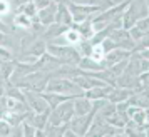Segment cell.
Instances as JSON below:
<instances>
[{
	"label": "cell",
	"mask_w": 149,
	"mask_h": 137,
	"mask_svg": "<svg viewBox=\"0 0 149 137\" xmlns=\"http://www.w3.org/2000/svg\"><path fill=\"white\" fill-rule=\"evenodd\" d=\"M10 12V2L8 0H0V17H5Z\"/></svg>",
	"instance_id": "cell-29"
},
{
	"label": "cell",
	"mask_w": 149,
	"mask_h": 137,
	"mask_svg": "<svg viewBox=\"0 0 149 137\" xmlns=\"http://www.w3.org/2000/svg\"><path fill=\"white\" fill-rule=\"evenodd\" d=\"M146 2H148V7H149V0H146Z\"/></svg>",
	"instance_id": "cell-38"
},
{
	"label": "cell",
	"mask_w": 149,
	"mask_h": 137,
	"mask_svg": "<svg viewBox=\"0 0 149 137\" xmlns=\"http://www.w3.org/2000/svg\"><path fill=\"white\" fill-rule=\"evenodd\" d=\"M109 35L117 44V47L127 48V50H134L136 48V42L131 39V34H129V30H126V28H112Z\"/></svg>",
	"instance_id": "cell-6"
},
{
	"label": "cell",
	"mask_w": 149,
	"mask_h": 137,
	"mask_svg": "<svg viewBox=\"0 0 149 137\" xmlns=\"http://www.w3.org/2000/svg\"><path fill=\"white\" fill-rule=\"evenodd\" d=\"M74 116H75L74 114V99H69V100H64L59 105H55L54 109L50 110L47 124H50V125H62V124H67Z\"/></svg>",
	"instance_id": "cell-2"
},
{
	"label": "cell",
	"mask_w": 149,
	"mask_h": 137,
	"mask_svg": "<svg viewBox=\"0 0 149 137\" xmlns=\"http://www.w3.org/2000/svg\"><path fill=\"white\" fill-rule=\"evenodd\" d=\"M0 32H3V34H5V32H7V27H5V25H3V24H2V22H0Z\"/></svg>",
	"instance_id": "cell-35"
},
{
	"label": "cell",
	"mask_w": 149,
	"mask_h": 137,
	"mask_svg": "<svg viewBox=\"0 0 149 137\" xmlns=\"http://www.w3.org/2000/svg\"><path fill=\"white\" fill-rule=\"evenodd\" d=\"M32 2L35 3V7H37L39 10H40V8L47 7V5L50 3V2H52V0H32Z\"/></svg>",
	"instance_id": "cell-31"
},
{
	"label": "cell",
	"mask_w": 149,
	"mask_h": 137,
	"mask_svg": "<svg viewBox=\"0 0 149 137\" xmlns=\"http://www.w3.org/2000/svg\"><path fill=\"white\" fill-rule=\"evenodd\" d=\"M5 95H8V97H14V99H19V100H24L25 102V94L22 92L19 87H7V90H5Z\"/></svg>",
	"instance_id": "cell-25"
},
{
	"label": "cell",
	"mask_w": 149,
	"mask_h": 137,
	"mask_svg": "<svg viewBox=\"0 0 149 137\" xmlns=\"http://www.w3.org/2000/svg\"><path fill=\"white\" fill-rule=\"evenodd\" d=\"M14 70H15V64L12 60H0V79H3L5 82L10 80Z\"/></svg>",
	"instance_id": "cell-18"
},
{
	"label": "cell",
	"mask_w": 149,
	"mask_h": 137,
	"mask_svg": "<svg viewBox=\"0 0 149 137\" xmlns=\"http://www.w3.org/2000/svg\"><path fill=\"white\" fill-rule=\"evenodd\" d=\"M146 124H149V107L146 109Z\"/></svg>",
	"instance_id": "cell-37"
},
{
	"label": "cell",
	"mask_w": 149,
	"mask_h": 137,
	"mask_svg": "<svg viewBox=\"0 0 149 137\" xmlns=\"http://www.w3.org/2000/svg\"><path fill=\"white\" fill-rule=\"evenodd\" d=\"M139 57H142V59H146V60H149V48L139 50Z\"/></svg>",
	"instance_id": "cell-34"
},
{
	"label": "cell",
	"mask_w": 149,
	"mask_h": 137,
	"mask_svg": "<svg viewBox=\"0 0 149 137\" xmlns=\"http://www.w3.org/2000/svg\"><path fill=\"white\" fill-rule=\"evenodd\" d=\"M127 117H129V120H132L139 127H144L146 125V109H142L139 105H129Z\"/></svg>",
	"instance_id": "cell-10"
},
{
	"label": "cell",
	"mask_w": 149,
	"mask_h": 137,
	"mask_svg": "<svg viewBox=\"0 0 149 137\" xmlns=\"http://www.w3.org/2000/svg\"><path fill=\"white\" fill-rule=\"evenodd\" d=\"M79 68L81 70H94V72H97V70H102L104 68V64H99V62H94L91 57H87V55H84V57H81V60H79Z\"/></svg>",
	"instance_id": "cell-16"
},
{
	"label": "cell",
	"mask_w": 149,
	"mask_h": 137,
	"mask_svg": "<svg viewBox=\"0 0 149 137\" xmlns=\"http://www.w3.org/2000/svg\"><path fill=\"white\" fill-rule=\"evenodd\" d=\"M87 57H91L94 62L102 64V62H104V57H106V50H104V47H102V44L92 45V50H91V54H89Z\"/></svg>",
	"instance_id": "cell-20"
},
{
	"label": "cell",
	"mask_w": 149,
	"mask_h": 137,
	"mask_svg": "<svg viewBox=\"0 0 149 137\" xmlns=\"http://www.w3.org/2000/svg\"><path fill=\"white\" fill-rule=\"evenodd\" d=\"M69 2L77 5H97V0H69Z\"/></svg>",
	"instance_id": "cell-30"
},
{
	"label": "cell",
	"mask_w": 149,
	"mask_h": 137,
	"mask_svg": "<svg viewBox=\"0 0 149 137\" xmlns=\"http://www.w3.org/2000/svg\"><path fill=\"white\" fill-rule=\"evenodd\" d=\"M45 52H47V44L44 40H34V44H30L27 47V54L35 55V57H39V59H40Z\"/></svg>",
	"instance_id": "cell-17"
},
{
	"label": "cell",
	"mask_w": 149,
	"mask_h": 137,
	"mask_svg": "<svg viewBox=\"0 0 149 137\" xmlns=\"http://www.w3.org/2000/svg\"><path fill=\"white\" fill-rule=\"evenodd\" d=\"M47 54H50L55 59H59L62 64H79V60H81V52L77 48H74V45H55V44H49Z\"/></svg>",
	"instance_id": "cell-3"
},
{
	"label": "cell",
	"mask_w": 149,
	"mask_h": 137,
	"mask_svg": "<svg viewBox=\"0 0 149 137\" xmlns=\"http://www.w3.org/2000/svg\"><path fill=\"white\" fill-rule=\"evenodd\" d=\"M77 30H79V34L82 35V39L84 40H91L92 37H94V27H92V19H87V20L81 22V24H72Z\"/></svg>",
	"instance_id": "cell-14"
},
{
	"label": "cell",
	"mask_w": 149,
	"mask_h": 137,
	"mask_svg": "<svg viewBox=\"0 0 149 137\" xmlns=\"http://www.w3.org/2000/svg\"><path fill=\"white\" fill-rule=\"evenodd\" d=\"M5 42V35H3V32H0V45Z\"/></svg>",
	"instance_id": "cell-36"
},
{
	"label": "cell",
	"mask_w": 149,
	"mask_h": 137,
	"mask_svg": "<svg viewBox=\"0 0 149 137\" xmlns=\"http://www.w3.org/2000/svg\"><path fill=\"white\" fill-rule=\"evenodd\" d=\"M62 39H64V44L65 45H77V44H81L84 39H82V35L79 34V30L75 27H69L64 34H62Z\"/></svg>",
	"instance_id": "cell-15"
},
{
	"label": "cell",
	"mask_w": 149,
	"mask_h": 137,
	"mask_svg": "<svg viewBox=\"0 0 149 137\" xmlns=\"http://www.w3.org/2000/svg\"><path fill=\"white\" fill-rule=\"evenodd\" d=\"M14 134V125L8 124L5 119H0V136H12Z\"/></svg>",
	"instance_id": "cell-26"
},
{
	"label": "cell",
	"mask_w": 149,
	"mask_h": 137,
	"mask_svg": "<svg viewBox=\"0 0 149 137\" xmlns=\"http://www.w3.org/2000/svg\"><path fill=\"white\" fill-rule=\"evenodd\" d=\"M10 2H12V3H14L15 7L19 8V7H22L24 3H27V2H30V0H10Z\"/></svg>",
	"instance_id": "cell-33"
},
{
	"label": "cell",
	"mask_w": 149,
	"mask_h": 137,
	"mask_svg": "<svg viewBox=\"0 0 149 137\" xmlns=\"http://www.w3.org/2000/svg\"><path fill=\"white\" fill-rule=\"evenodd\" d=\"M134 92L132 89H124V87H119V89H112L109 92L107 95V100L112 104H119V102H124V100H129V97L132 95Z\"/></svg>",
	"instance_id": "cell-13"
},
{
	"label": "cell",
	"mask_w": 149,
	"mask_h": 137,
	"mask_svg": "<svg viewBox=\"0 0 149 137\" xmlns=\"http://www.w3.org/2000/svg\"><path fill=\"white\" fill-rule=\"evenodd\" d=\"M127 64H129V59H124V60L121 62H117V64H114V65H111V67H107L111 72H112V75L117 79V77L121 75L122 72L126 70V67H127Z\"/></svg>",
	"instance_id": "cell-23"
},
{
	"label": "cell",
	"mask_w": 149,
	"mask_h": 137,
	"mask_svg": "<svg viewBox=\"0 0 149 137\" xmlns=\"http://www.w3.org/2000/svg\"><path fill=\"white\" fill-rule=\"evenodd\" d=\"M55 24H61V25H65V27H72V14H70V10H69L67 3H64L61 2L59 5H57V14H55Z\"/></svg>",
	"instance_id": "cell-9"
},
{
	"label": "cell",
	"mask_w": 149,
	"mask_h": 137,
	"mask_svg": "<svg viewBox=\"0 0 149 137\" xmlns=\"http://www.w3.org/2000/svg\"><path fill=\"white\" fill-rule=\"evenodd\" d=\"M14 27L29 30V28H32V19H30L29 15H25L24 12H19L14 19Z\"/></svg>",
	"instance_id": "cell-19"
},
{
	"label": "cell",
	"mask_w": 149,
	"mask_h": 137,
	"mask_svg": "<svg viewBox=\"0 0 149 137\" xmlns=\"http://www.w3.org/2000/svg\"><path fill=\"white\" fill-rule=\"evenodd\" d=\"M19 12H24L25 15H29L30 19H34V17H37V12H39V8L35 7V3L30 0V2H27V3H24L22 7L17 8Z\"/></svg>",
	"instance_id": "cell-22"
},
{
	"label": "cell",
	"mask_w": 149,
	"mask_h": 137,
	"mask_svg": "<svg viewBox=\"0 0 149 137\" xmlns=\"http://www.w3.org/2000/svg\"><path fill=\"white\" fill-rule=\"evenodd\" d=\"M92 110V100L84 95H79L74 99V114L75 116H86Z\"/></svg>",
	"instance_id": "cell-12"
},
{
	"label": "cell",
	"mask_w": 149,
	"mask_h": 137,
	"mask_svg": "<svg viewBox=\"0 0 149 137\" xmlns=\"http://www.w3.org/2000/svg\"><path fill=\"white\" fill-rule=\"evenodd\" d=\"M67 28L69 27H65V25H61V24H55V22H54L52 25H49L45 35H47V37H59V35H62Z\"/></svg>",
	"instance_id": "cell-21"
},
{
	"label": "cell",
	"mask_w": 149,
	"mask_h": 137,
	"mask_svg": "<svg viewBox=\"0 0 149 137\" xmlns=\"http://www.w3.org/2000/svg\"><path fill=\"white\" fill-rule=\"evenodd\" d=\"M129 57H131V50L116 47V48L109 50L107 54H106V57H104V62H106V64H104V65H106V67H111V65H114V64L124 60V59H129Z\"/></svg>",
	"instance_id": "cell-8"
},
{
	"label": "cell",
	"mask_w": 149,
	"mask_h": 137,
	"mask_svg": "<svg viewBox=\"0 0 149 137\" xmlns=\"http://www.w3.org/2000/svg\"><path fill=\"white\" fill-rule=\"evenodd\" d=\"M137 80H139V87H141V89H144L146 85H149V70L139 74V75H137Z\"/></svg>",
	"instance_id": "cell-28"
},
{
	"label": "cell",
	"mask_w": 149,
	"mask_h": 137,
	"mask_svg": "<svg viewBox=\"0 0 149 137\" xmlns=\"http://www.w3.org/2000/svg\"><path fill=\"white\" fill-rule=\"evenodd\" d=\"M67 3V2H65ZM69 10H70V14H72V20L74 24H81V22L87 20L91 19L94 14L97 12H102V8L99 5H77V3H67Z\"/></svg>",
	"instance_id": "cell-4"
},
{
	"label": "cell",
	"mask_w": 149,
	"mask_h": 137,
	"mask_svg": "<svg viewBox=\"0 0 149 137\" xmlns=\"http://www.w3.org/2000/svg\"><path fill=\"white\" fill-rule=\"evenodd\" d=\"M111 90H112L111 85H99V87H91V89L84 90L82 95L91 99V100H99V99H107Z\"/></svg>",
	"instance_id": "cell-11"
},
{
	"label": "cell",
	"mask_w": 149,
	"mask_h": 137,
	"mask_svg": "<svg viewBox=\"0 0 149 137\" xmlns=\"http://www.w3.org/2000/svg\"><path fill=\"white\" fill-rule=\"evenodd\" d=\"M25 94V102H27L29 109L34 110V112H37V114H40V112H44V110L50 109V105H49V102L42 97L40 92H35V90H27V92H24Z\"/></svg>",
	"instance_id": "cell-5"
},
{
	"label": "cell",
	"mask_w": 149,
	"mask_h": 137,
	"mask_svg": "<svg viewBox=\"0 0 149 137\" xmlns=\"http://www.w3.org/2000/svg\"><path fill=\"white\" fill-rule=\"evenodd\" d=\"M20 129H22V136H27V137L35 136V132H37V127H35L34 124H30L29 120H22Z\"/></svg>",
	"instance_id": "cell-24"
},
{
	"label": "cell",
	"mask_w": 149,
	"mask_h": 137,
	"mask_svg": "<svg viewBox=\"0 0 149 137\" xmlns=\"http://www.w3.org/2000/svg\"><path fill=\"white\" fill-rule=\"evenodd\" d=\"M57 2H50L47 7H44V8H40L39 12H37V20H39V24H40L42 27H49V25H52L55 22V14H57Z\"/></svg>",
	"instance_id": "cell-7"
},
{
	"label": "cell",
	"mask_w": 149,
	"mask_h": 137,
	"mask_svg": "<svg viewBox=\"0 0 149 137\" xmlns=\"http://www.w3.org/2000/svg\"><path fill=\"white\" fill-rule=\"evenodd\" d=\"M14 54L10 52V48L5 45H0V60H12Z\"/></svg>",
	"instance_id": "cell-27"
},
{
	"label": "cell",
	"mask_w": 149,
	"mask_h": 137,
	"mask_svg": "<svg viewBox=\"0 0 149 137\" xmlns=\"http://www.w3.org/2000/svg\"><path fill=\"white\" fill-rule=\"evenodd\" d=\"M5 90H7V87H5V80L0 79V99L5 95Z\"/></svg>",
	"instance_id": "cell-32"
},
{
	"label": "cell",
	"mask_w": 149,
	"mask_h": 137,
	"mask_svg": "<svg viewBox=\"0 0 149 137\" xmlns=\"http://www.w3.org/2000/svg\"><path fill=\"white\" fill-rule=\"evenodd\" d=\"M44 92H55V94H64V95H72L79 97L84 94V90L77 85V84L69 79V77H55V79H49L45 90Z\"/></svg>",
	"instance_id": "cell-1"
}]
</instances>
